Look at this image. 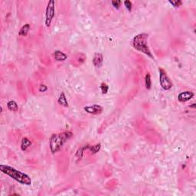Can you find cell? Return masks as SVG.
<instances>
[{
	"label": "cell",
	"mask_w": 196,
	"mask_h": 196,
	"mask_svg": "<svg viewBox=\"0 0 196 196\" xmlns=\"http://www.w3.org/2000/svg\"><path fill=\"white\" fill-rule=\"evenodd\" d=\"M55 16V2L54 0H50L48 2L45 9V24L46 27L49 28L51 26V22Z\"/></svg>",
	"instance_id": "277c9868"
},
{
	"label": "cell",
	"mask_w": 196,
	"mask_h": 196,
	"mask_svg": "<svg viewBox=\"0 0 196 196\" xmlns=\"http://www.w3.org/2000/svg\"><path fill=\"white\" fill-rule=\"evenodd\" d=\"M0 171L3 174L9 176L11 178L16 181L19 184L24 185V186H31L32 185V178L29 175L12 167V166H8V165H1L0 166Z\"/></svg>",
	"instance_id": "6da1fadb"
},
{
	"label": "cell",
	"mask_w": 196,
	"mask_h": 196,
	"mask_svg": "<svg viewBox=\"0 0 196 196\" xmlns=\"http://www.w3.org/2000/svg\"><path fill=\"white\" fill-rule=\"evenodd\" d=\"M169 2L172 5L173 7L178 8L182 5V2L181 0H175V1H169Z\"/></svg>",
	"instance_id": "ffe728a7"
},
{
	"label": "cell",
	"mask_w": 196,
	"mask_h": 196,
	"mask_svg": "<svg viewBox=\"0 0 196 196\" xmlns=\"http://www.w3.org/2000/svg\"><path fill=\"white\" fill-rule=\"evenodd\" d=\"M84 110L86 113L91 115H100L104 111V107L99 104H93L91 106H86L84 107Z\"/></svg>",
	"instance_id": "8992f818"
},
{
	"label": "cell",
	"mask_w": 196,
	"mask_h": 196,
	"mask_svg": "<svg viewBox=\"0 0 196 196\" xmlns=\"http://www.w3.org/2000/svg\"><path fill=\"white\" fill-rule=\"evenodd\" d=\"M53 57H54V60L56 61L61 62V61H65L68 59V55H67L65 53H64L63 51H59V50H56L53 53Z\"/></svg>",
	"instance_id": "9c48e42d"
},
{
	"label": "cell",
	"mask_w": 196,
	"mask_h": 196,
	"mask_svg": "<svg viewBox=\"0 0 196 196\" xmlns=\"http://www.w3.org/2000/svg\"><path fill=\"white\" fill-rule=\"evenodd\" d=\"M31 29V25L27 23V24L23 25L22 27L20 29L19 32H18V35L21 37H26L29 34V31Z\"/></svg>",
	"instance_id": "7c38bea8"
},
{
	"label": "cell",
	"mask_w": 196,
	"mask_h": 196,
	"mask_svg": "<svg viewBox=\"0 0 196 196\" xmlns=\"http://www.w3.org/2000/svg\"><path fill=\"white\" fill-rule=\"evenodd\" d=\"M159 84L161 88L164 91H169L173 86L172 80L168 76L167 73L163 68H159Z\"/></svg>",
	"instance_id": "5b68a950"
},
{
	"label": "cell",
	"mask_w": 196,
	"mask_h": 196,
	"mask_svg": "<svg viewBox=\"0 0 196 196\" xmlns=\"http://www.w3.org/2000/svg\"><path fill=\"white\" fill-rule=\"evenodd\" d=\"M72 136L73 133L71 131H64L62 133H54L51 135L49 140V148L51 153L55 154L59 152Z\"/></svg>",
	"instance_id": "7a4b0ae2"
},
{
	"label": "cell",
	"mask_w": 196,
	"mask_h": 196,
	"mask_svg": "<svg viewBox=\"0 0 196 196\" xmlns=\"http://www.w3.org/2000/svg\"><path fill=\"white\" fill-rule=\"evenodd\" d=\"M124 6L126 7V9L129 11V12H131L132 9H133V4H132L131 1L130 0H126V1L123 2Z\"/></svg>",
	"instance_id": "ac0fdd59"
},
{
	"label": "cell",
	"mask_w": 196,
	"mask_h": 196,
	"mask_svg": "<svg viewBox=\"0 0 196 196\" xmlns=\"http://www.w3.org/2000/svg\"><path fill=\"white\" fill-rule=\"evenodd\" d=\"M195 107H196V104H192V105L189 106V107H190V108H193V109H195Z\"/></svg>",
	"instance_id": "7402d4cb"
},
{
	"label": "cell",
	"mask_w": 196,
	"mask_h": 196,
	"mask_svg": "<svg viewBox=\"0 0 196 196\" xmlns=\"http://www.w3.org/2000/svg\"><path fill=\"white\" fill-rule=\"evenodd\" d=\"M92 63L95 68H100L104 65V55L100 52H96L94 54L92 59Z\"/></svg>",
	"instance_id": "ba28073f"
},
{
	"label": "cell",
	"mask_w": 196,
	"mask_h": 196,
	"mask_svg": "<svg viewBox=\"0 0 196 196\" xmlns=\"http://www.w3.org/2000/svg\"><path fill=\"white\" fill-rule=\"evenodd\" d=\"M101 149V144L100 143H97L94 146H90L88 148V150L91 152V154L93 155H95V154L98 153V152L100 151Z\"/></svg>",
	"instance_id": "9a60e30c"
},
{
	"label": "cell",
	"mask_w": 196,
	"mask_h": 196,
	"mask_svg": "<svg viewBox=\"0 0 196 196\" xmlns=\"http://www.w3.org/2000/svg\"><path fill=\"white\" fill-rule=\"evenodd\" d=\"M7 107L9 110L12 112H17L18 110V105L15 100H9L7 103Z\"/></svg>",
	"instance_id": "5bb4252c"
},
{
	"label": "cell",
	"mask_w": 196,
	"mask_h": 196,
	"mask_svg": "<svg viewBox=\"0 0 196 196\" xmlns=\"http://www.w3.org/2000/svg\"><path fill=\"white\" fill-rule=\"evenodd\" d=\"M145 87L147 90H150L152 88V78L149 72L145 76Z\"/></svg>",
	"instance_id": "2e32d148"
},
{
	"label": "cell",
	"mask_w": 196,
	"mask_h": 196,
	"mask_svg": "<svg viewBox=\"0 0 196 196\" xmlns=\"http://www.w3.org/2000/svg\"><path fill=\"white\" fill-rule=\"evenodd\" d=\"M90 146L89 145H85L83 146V147H80L77 150V152H75V155H74V158L77 161H80L83 159L84 155V152L85 150L88 149Z\"/></svg>",
	"instance_id": "30bf717a"
},
{
	"label": "cell",
	"mask_w": 196,
	"mask_h": 196,
	"mask_svg": "<svg viewBox=\"0 0 196 196\" xmlns=\"http://www.w3.org/2000/svg\"><path fill=\"white\" fill-rule=\"evenodd\" d=\"M100 90L103 94H107L109 91V86L106 83L103 82L100 84Z\"/></svg>",
	"instance_id": "e0dca14e"
},
{
	"label": "cell",
	"mask_w": 196,
	"mask_h": 196,
	"mask_svg": "<svg viewBox=\"0 0 196 196\" xmlns=\"http://www.w3.org/2000/svg\"><path fill=\"white\" fill-rule=\"evenodd\" d=\"M48 90H49V88H48V87L46 86L45 84H41L40 85L39 88H38V91H39V92H45V91H47Z\"/></svg>",
	"instance_id": "44dd1931"
},
{
	"label": "cell",
	"mask_w": 196,
	"mask_h": 196,
	"mask_svg": "<svg viewBox=\"0 0 196 196\" xmlns=\"http://www.w3.org/2000/svg\"><path fill=\"white\" fill-rule=\"evenodd\" d=\"M111 4L113 6V8L119 9L120 8L121 5H122V1H120V0H113L111 2Z\"/></svg>",
	"instance_id": "d6986e66"
},
{
	"label": "cell",
	"mask_w": 196,
	"mask_h": 196,
	"mask_svg": "<svg viewBox=\"0 0 196 196\" xmlns=\"http://www.w3.org/2000/svg\"><path fill=\"white\" fill-rule=\"evenodd\" d=\"M194 96H195V94L193 92H192V91H183V92H181L178 95V100L180 103L188 102L190 100H192L194 97Z\"/></svg>",
	"instance_id": "52a82bcc"
},
{
	"label": "cell",
	"mask_w": 196,
	"mask_h": 196,
	"mask_svg": "<svg viewBox=\"0 0 196 196\" xmlns=\"http://www.w3.org/2000/svg\"><path fill=\"white\" fill-rule=\"evenodd\" d=\"M57 103H58L59 105L62 106L64 107H68L69 104H68V99H67L66 95L64 92H61L59 95L58 98H57Z\"/></svg>",
	"instance_id": "8fae6325"
},
{
	"label": "cell",
	"mask_w": 196,
	"mask_h": 196,
	"mask_svg": "<svg viewBox=\"0 0 196 196\" xmlns=\"http://www.w3.org/2000/svg\"><path fill=\"white\" fill-rule=\"evenodd\" d=\"M148 38H149V35L147 33L138 34L136 36L133 37L131 42H130V45L135 50L143 53L145 55L150 57L151 59L154 60L152 51H151L149 45H148Z\"/></svg>",
	"instance_id": "3957f363"
},
{
	"label": "cell",
	"mask_w": 196,
	"mask_h": 196,
	"mask_svg": "<svg viewBox=\"0 0 196 196\" xmlns=\"http://www.w3.org/2000/svg\"><path fill=\"white\" fill-rule=\"evenodd\" d=\"M32 141H31L29 138L24 137L22 139L21 146H20V147H21L22 150L25 152V151L27 150V149H29L31 146H32Z\"/></svg>",
	"instance_id": "4fadbf2b"
}]
</instances>
